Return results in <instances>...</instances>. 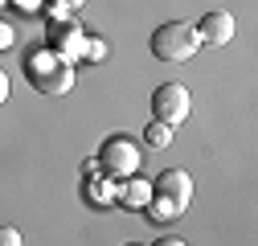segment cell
Here are the masks:
<instances>
[{
  "label": "cell",
  "instance_id": "obj_7",
  "mask_svg": "<svg viewBox=\"0 0 258 246\" xmlns=\"http://www.w3.org/2000/svg\"><path fill=\"white\" fill-rule=\"evenodd\" d=\"M119 201H123V205H136V209H148V201H152V184H148V180H132V184H123Z\"/></svg>",
  "mask_w": 258,
  "mask_h": 246
},
{
  "label": "cell",
  "instance_id": "obj_12",
  "mask_svg": "<svg viewBox=\"0 0 258 246\" xmlns=\"http://www.w3.org/2000/svg\"><path fill=\"white\" fill-rule=\"evenodd\" d=\"M5 99H9V74L0 70V107H5Z\"/></svg>",
  "mask_w": 258,
  "mask_h": 246
},
{
  "label": "cell",
  "instance_id": "obj_3",
  "mask_svg": "<svg viewBox=\"0 0 258 246\" xmlns=\"http://www.w3.org/2000/svg\"><path fill=\"white\" fill-rule=\"evenodd\" d=\"M197 49H201V37L192 29V21H168L152 33V57L160 61H188Z\"/></svg>",
  "mask_w": 258,
  "mask_h": 246
},
{
  "label": "cell",
  "instance_id": "obj_2",
  "mask_svg": "<svg viewBox=\"0 0 258 246\" xmlns=\"http://www.w3.org/2000/svg\"><path fill=\"white\" fill-rule=\"evenodd\" d=\"M25 78L45 95H66L74 86V66L57 49H33L25 57Z\"/></svg>",
  "mask_w": 258,
  "mask_h": 246
},
{
  "label": "cell",
  "instance_id": "obj_4",
  "mask_svg": "<svg viewBox=\"0 0 258 246\" xmlns=\"http://www.w3.org/2000/svg\"><path fill=\"white\" fill-rule=\"evenodd\" d=\"M188 111H192V99H188V90L180 82H164V86L152 90V115H156V123L176 128V123L188 119Z\"/></svg>",
  "mask_w": 258,
  "mask_h": 246
},
{
  "label": "cell",
  "instance_id": "obj_13",
  "mask_svg": "<svg viewBox=\"0 0 258 246\" xmlns=\"http://www.w3.org/2000/svg\"><path fill=\"white\" fill-rule=\"evenodd\" d=\"M152 246H188V242H180V238H160V242H152Z\"/></svg>",
  "mask_w": 258,
  "mask_h": 246
},
{
  "label": "cell",
  "instance_id": "obj_6",
  "mask_svg": "<svg viewBox=\"0 0 258 246\" xmlns=\"http://www.w3.org/2000/svg\"><path fill=\"white\" fill-rule=\"evenodd\" d=\"M192 29H197V37H201L205 45H225V41H234V29H238V25H234L230 13H205Z\"/></svg>",
  "mask_w": 258,
  "mask_h": 246
},
{
  "label": "cell",
  "instance_id": "obj_10",
  "mask_svg": "<svg viewBox=\"0 0 258 246\" xmlns=\"http://www.w3.org/2000/svg\"><path fill=\"white\" fill-rule=\"evenodd\" d=\"M13 41H17V29L0 17V49H13Z\"/></svg>",
  "mask_w": 258,
  "mask_h": 246
},
{
  "label": "cell",
  "instance_id": "obj_9",
  "mask_svg": "<svg viewBox=\"0 0 258 246\" xmlns=\"http://www.w3.org/2000/svg\"><path fill=\"white\" fill-rule=\"evenodd\" d=\"M53 41H61V45H82V33H78L74 25H70V29H57V25H53Z\"/></svg>",
  "mask_w": 258,
  "mask_h": 246
},
{
  "label": "cell",
  "instance_id": "obj_1",
  "mask_svg": "<svg viewBox=\"0 0 258 246\" xmlns=\"http://www.w3.org/2000/svg\"><path fill=\"white\" fill-rule=\"evenodd\" d=\"M188 201H192V176L184 168H164L156 176V184H152L148 209H152V218L164 222V218H180L188 209Z\"/></svg>",
  "mask_w": 258,
  "mask_h": 246
},
{
  "label": "cell",
  "instance_id": "obj_8",
  "mask_svg": "<svg viewBox=\"0 0 258 246\" xmlns=\"http://www.w3.org/2000/svg\"><path fill=\"white\" fill-rule=\"evenodd\" d=\"M172 132H176V128H168V123H148L144 140H148L152 148H168V144H172Z\"/></svg>",
  "mask_w": 258,
  "mask_h": 246
},
{
  "label": "cell",
  "instance_id": "obj_14",
  "mask_svg": "<svg viewBox=\"0 0 258 246\" xmlns=\"http://www.w3.org/2000/svg\"><path fill=\"white\" fill-rule=\"evenodd\" d=\"M5 5H9V0H0V9H5Z\"/></svg>",
  "mask_w": 258,
  "mask_h": 246
},
{
  "label": "cell",
  "instance_id": "obj_5",
  "mask_svg": "<svg viewBox=\"0 0 258 246\" xmlns=\"http://www.w3.org/2000/svg\"><path fill=\"white\" fill-rule=\"evenodd\" d=\"M99 160H103L107 172H119V176H123V172H136V168H140V148L127 140V136H115V140L103 144Z\"/></svg>",
  "mask_w": 258,
  "mask_h": 246
},
{
  "label": "cell",
  "instance_id": "obj_11",
  "mask_svg": "<svg viewBox=\"0 0 258 246\" xmlns=\"http://www.w3.org/2000/svg\"><path fill=\"white\" fill-rule=\"evenodd\" d=\"M0 246H21V230H13V226H0Z\"/></svg>",
  "mask_w": 258,
  "mask_h": 246
}]
</instances>
